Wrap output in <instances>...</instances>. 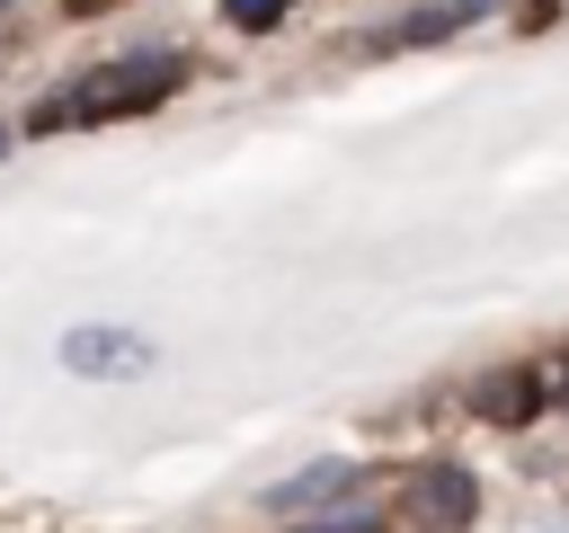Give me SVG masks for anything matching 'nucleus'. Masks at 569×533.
Returning a JSON list of instances; mask_svg holds the SVG:
<instances>
[{"label":"nucleus","instance_id":"2","mask_svg":"<svg viewBox=\"0 0 569 533\" xmlns=\"http://www.w3.org/2000/svg\"><path fill=\"white\" fill-rule=\"evenodd\" d=\"M409 515H418L427 533H462V524L480 515V480H471L462 462H427V471L409 480Z\"/></svg>","mask_w":569,"mask_h":533},{"label":"nucleus","instance_id":"7","mask_svg":"<svg viewBox=\"0 0 569 533\" xmlns=\"http://www.w3.org/2000/svg\"><path fill=\"white\" fill-rule=\"evenodd\" d=\"M284 9H293V0H222V18H231V27H249V36H267Z\"/></svg>","mask_w":569,"mask_h":533},{"label":"nucleus","instance_id":"3","mask_svg":"<svg viewBox=\"0 0 569 533\" xmlns=\"http://www.w3.org/2000/svg\"><path fill=\"white\" fill-rule=\"evenodd\" d=\"M62 364H71V373H89V382H107V373H133V364H151V346H142V329L89 320V329H62Z\"/></svg>","mask_w":569,"mask_h":533},{"label":"nucleus","instance_id":"5","mask_svg":"<svg viewBox=\"0 0 569 533\" xmlns=\"http://www.w3.org/2000/svg\"><path fill=\"white\" fill-rule=\"evenodd\" d=\"M542 373H498V382H480V418H498V426H525L551 391H533Z\"/></svg>","mask_w":569,"mask_h":533},{"label":"nucleus","instance_id":"8","mask_svg":"<svg viewBox=\"0 0 569 533\" xmlns=\"http://www.w3.org/2000/svg\"><path fill=\"white\" fill-rule=\"evenodd\" d=\"M293 533H382V515L356 506V515H320V524H293Z\"/></svg>","mask_w":569,"mask_h":533},{"label":"nucleus","instance_id":"1","mask_svg":"<svg viewBox=\"0 0 569 533\" xmlns=\"http://www.w3.org/2000/svg\"><path fill=\"white\" fill-rule=\"evenodd\" d=\"M178 80H187V62H178V53H116V62L80 71L71 89H53V98L36 107V133H62V124H107V115H142V107H160Z\"/></svg>","mask_w":569,"mask_h":533},{"label":"nucleus","instance_id":"6","mask_svg":"<svg viewBox=\"0 0 569 533\" xmlns=\"http://www.w3.org/2000/svg\"><path fill=\"white\" fill-rule=\"evenodd\" d=\"M480 9H498V0H445V9H409V18H400L382 44H445V36H453L462 18H480Z\"/></svg>","mask_w":569,"mask_h":533},{"label":"nucleus","instance_id":"4","mask_svg":"<svg viewBox=\"0 0 569 533\" xmlns=\"http://www.w3.org/2000/svg\"><path fill=\"white\" fill-rule=\"evenodd\" d=\"M347 471H356L347 453H320V462H302V471H284V480L267 489V506H276V515H293V506H320L329 489H347Z\"/></svg>","mask_w":569,"mask_h":533}]
</instances>
